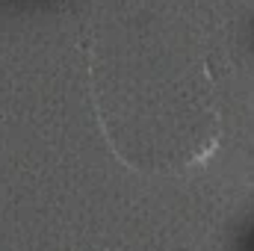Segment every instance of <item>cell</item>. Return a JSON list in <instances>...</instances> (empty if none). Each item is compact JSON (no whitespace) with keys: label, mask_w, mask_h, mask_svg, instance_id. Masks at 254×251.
Segmentation results:
<instances>
[]
</instances>
